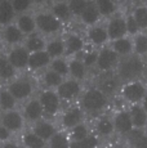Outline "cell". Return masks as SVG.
Wrapping results in <instances>:
<instances>
[{"label":"cell","instance_id":"obj_1","mask_svg":"<svg viewBox=\"0 0 147 148\" xmlns=\"http://www.w3.org/2000/svg\"><path fill=\"white\" fill-rule=\"evenodd\" d=\"M145 63L138 56H131L123 58L117 64V76L125 82L135 81L143 75Z\"/></svg>","mask_w":147,"mask_h":148},{"label":"cell","instance_id":"obj_2","mask_svg":"<svg viewBox=\"0 0 147 148\" xmlns=\"http://www.w3.org/2000/svg\"><path fill=\"white\" fill-rule=\"evenodd\" d=\"M121 97L131 104H141L147 94V88L141 80L125 82L121 86Z\"/></svg>","mask_w":147,"mask_h":148},{"label":"cell","instance_id":"obj_3","mask_svg":"<svg viewBox=\"0 0 147 148\" xmlns=\"http://www.w3.org/2000/svg\"><path fill=\"white\" fill-rule=\"evenodd\" d=\"M107 95L100 88H93L85 92L83 95V107L88 112H97L106 107Z\"/></svg>","mask_w":147,"mask_h":148},{"label":"cell","instance_id":"obj_4","mask_svg":"<svg viewBox=\"0 0 147 148\" xmlns=\"http://www.w3.org/2000/svg\"><path fill=\"white\" fill-rule=\"evenodd\" d=\"M35 22H36V27L40 31H43L44 34H54L61 30L62 26L61 21L58 18H56L53 16V13H48V12L36 14Z\"/></svg>","mask_w":147,"mask_h":148},{"label":"cell","instance_id":"obj_5","mask_svg":"<svg viewBox=\"0 0 147 148\" xmlns=\"http://www.w3.org/2000/svg\"><path fill=\"white\" fill-rule=\"evenodd\" d=\"M106 30H107V34H109V38L111 39L112 41L126 38V35H128L126 21H125V18L121 16L112 17L109 21V23H107Z\"/></svg>","mask_w":147,"mask_h":148},{"label":"cell","instance_id":"obj_6","mask_svg":"<svg viewBox=\"0 0 147 148\" xmlns=\"http://www.w3.org/2000/svg\"><path fill=\"white\" fill-rule=\"evenodd\" d=\"M119 64V56L114 52L112 48H103L98 54V61H97V67L101 71H110L111 68Z\"/></svg>","mask_w":147,"mask_h":148},{"label":"cell","instance_id":"obj_7","mask_svg":"<svg viewBox=\"0 0 147 148\" xmlns=\"http://www.w3.org/2000/svg\"><path fill=\"white\" fill-rule=\"evenodd\" d=\"M40 101L43 110L47 115L53 116L59 110V95L53 90H45L40 94Z\"/></svg>","mask_w":147,"mask_h":148},{"label":"cell","instance_id":"obj_8","mask_svg":"<svg viewBox=\"0 0 147 148\" xmlns=\"http://www.w3.org/2000/svg\"><path fill=\"white\" fill-rule=\"evenodd\" d=\"M8 59L14 68L23 70V68L29 67L30 52L26 49V47H16L8 54Z\"/></svg>","mask_w":147,"mask_h":148},{"label":"cell","instance_id":"obj_9","mask_svg":"<svg viewBox=\"0 0 147 148\" xmlns=\"http://www.w3.org/2000/svg\"><path fill=\"white\" fill-rule=\"evenodd\" d=\"M114 125H115V132H117L119 134L128 135L134 129L131 112L129 111H119L114 117Z\"/></svg>","mask_w":147,"mask_h":148},{"label":"cell","instance_id":"obj_10","mask_svg":"<svg viewBox=\"0 0 147 148\" xmlns=\"http://www.w3.org/2000/svg\"><path fill=\"white\" fill-rule=\"evenodd\" d=\"M32 84L29 80H16L10 82L8 86V90L18 101H23V99L29 98L32 94Z\"/></svg>","mask_w":147,"mask_h":148},{"label":"cell","instance_id":"obj_11","mask_svg":"<svg viewBox=\"0 0 147 148\" xmlns=\"http://www.w3.org/2000/svg\"><path fill=\"white\" fill-rule=\"evenodd\" d=\"M80 84L78 80H66L57 88V94L59 95L61 99H74L79 95L80 93Z\"/></svg>","mask_w":147,"mask_h":148},{"label":"cell","instance_id":"obj_12","mask_svg":"<svg viewBox=\"0 0 147 148\" xmlns=\"http://www.w3.org/2000/svg\"><path fill=\"white\" fill-rule=\"evenodd\" d=\"M1 124L9 132H18L23 126V119H22L21 113L17 111H8L1 117Z\"/></svg>","mask_w":147,"mask_h":148},{"label":"cell","instance_id":"obj_13","mask_svg":"<svg viewBox=\"0 0 147 148\" xmlns=\"http://www.w3.org/2000/svg\"><path fill=\"white\" fill-rule=\"evenodd\" d=\"M134 129H143L147 126V112L142 104H132L129 108Z\"/></svg>","mask_w":147,"mask_h":148},{"label":"cell","instance_id":"obj_14","mask_svg":"<svg viewBox=\"0 0 147 148\" xmlns=\"http://www.w3.org/2000/svg\"><path fill=\"white\" fill-rule=\"evenodd\" d=\"M112 49L119 57H131L132 53H134V47H133V40L129 38H123L119 40L112 41Z\"/></svg>","mask_w":147,"mask_h":148},{"label":"cell","instance_id":"obj_15","mask_svg":"<svg viewBox=\"0 0 147 148\" xmlns=\"http://www.w3.org/2000/svg\"><path fill=\"white\" fill-rule=\"evenodd\" d=\"M43 113L44 110L39 99H32L25 106V117L29 121H39Z\"/></svg>","mask_w":147,"mask_h":148},{"label":"cell","instance_id":"obj_16","mask_svg":"<svg viewBox=\"0 0 147 148\" xmlns=\"http://www.w3.org/2000/svg\"><path fill=\"white\" fill-rule=\"evenodd\" d=\"M50 56L48 54L47 50H41V52L31 53L30 54V61H29V67L31 70H40L43 67H47L50 62Z\"/></svg>","mask_w":147,"mask_h":148},{"label":"cell","instance_id":"obj_17","mask_svg":"<svg viewBox=\"0 0 147 148\" xmlns=\"http://www.w3.org/2000/svg\"><path fill=\"white\" fill-rule=\"evenodd\" d=\"M80 18H81V21L85 25H88V26H93V25L97 23L101 18V13L97 8V4H95V3H88L85 10H84L83 14L80 16Z\"/></svg>","mask_w":147,"mask_h":148},{"label":"cell","instance_id":"obj_18","mask_svg":"<svg viewBox=\"0 0 147 148\" xmlns=\"http://www.w3.org/2000/svg\"><path fill=\"white\" fill-rule=\"evenodd\" d=\"M83 120V112H81L80 108H71V110L66 111L62 117V124L65 127H75L76 125L81 124Z\"/></svg>","mask_w":147,"mask_h":148},{"label":"cell","instance_id":"obj_19","mask_svg":"<svg viewBox=\"0 0 147 148\" xmlns=\"http://www.w3.org/2000/svg\"><path fill=\"white\" fill-rule=\"evenodd\" d=\"M3 38H4L7 44L14 45L23 40V34H22V31L19 30L17 25H9L3 31Z\"/></svg>","mask_w":147,"mask_h":148},{"label":"cell","instance_id":"obj_20","mask_svg":"<svg viewBox=\"0 0 147 148\" xmlns=\"http://www.w3.org/2000/svg\"><path fill=\"white\" fill-rule=\"evenodd\" d=\"M126 136L132 148H147V133L143 129H133Z\"/></svg>","mask_w":147,"mask_h":148},{"label":"cell","instance_id":"obj_21","mask_svg":"<svg viewBox=\"0 0 147 148\" xmlns=\"http://www.w3.org/2000/svg\"><path fill=\"white\" fill-rule=\"evenodd\" d=\"M16 10L13 8V4L10 1H3L0 3V25L3 26H9L10 22L14 18Z\"/></svg>","mask_w":147,"mask_h":148},{"label":"cell","instance_id":"obj_22","mask_svg":"<svg viewBox=\"0 0 147 148\" xmlns=\"http://www.w3.org/2000/svg\"><path fill=\"white\" fill-rule=\"evenodd\" d=\"M34 133L38 136H40L43 140H48L52 139L53 135L56 134V129L50 122L48 121H39L34 127Z\"/></svg>","mask_w":147,"mask_h":148},{"label":"cell","instance_id":"obj_23","mask_svg":"<svg viewBox=\"0 0 147 148\" xmlns=\"http://www.w3.org/2000/svg\"><path fill=\"white\" fill-rule=\"evenodd\" d=\"M119 76H114V75H109L102 79V81L100 82V89L102 90L106 95L112 94V93L116 92V89L119 88Z\"/></svg>","mask_w":147,"mask_h":148},{"label":"cell","instance_id":"obj_24","mask_svg":"<svg viewBox=\"0 0 147 148\" xmlns=\"http://www.w3.org/2000/svg\"><path fill=\"white\" fill-rule=\"evenodd\" d=\"M88 36L90 39V41L95 45H103L104 42L109 40V34L107 30L104 27L97 26V27H92L88 32Z\"/></svg>","mask_w":147,"mask_h":148},{"label":"cell","instance_id":"obj_25","mask_svg":"<svg viewBox=\"0 0 147 148\" xmlns=\"http://www.w3.org/2000/svg\"><path fill=\"white\" fill-rule=\"evenodd\" d=\"M17 26L22 31V34H27V35L32 34L36 28L35 18H32V16H30V14H22L18 18Z\"/></svg>","mask_w":147,"mask_h":148},{"label":"cell","instance_id":"obj_26","mask_svg":"<svg viewBox=\"0 0 147 148\" xmlns=\"http://www.w3.org/2000/svg\"><path fill=\"white\" fill-rule=\"evenodd\" d=\"M133 47H134V54L138 57L147 56V34L141 32L133 39Z\"/></svg>","mask_w":147,"mask_h":148},{"label":"cell","instance_id":"obj_27","mask_svg":"<svg viewBox=\"0 0 147 148\" xmlns=\"http://www.w3.org/2000/svg\"><path fill=\"white\" fill-rule=\"evenodd\" d=\"M95 130L100 135L102 136H109L115 132V125H114V120L109 117H102L97 121L95 124Z\"/></svg>","mask_w":147,"mask_h":148},{"label":"cell","instance_id":"obj_28","mask_svg":"<svg viewBox=\"0 0 147 148\" xmlns=\"http://www.w3.org/2000/svg\"><path fill=\"white\" fill-rule=\"evenodd\" d=\"M132 16L137 21L141 31H147V5L143 4L135 7L132 12Z\"/></svg>","mask_w":147,"mask_h":148},{"label":"cell","instance_id":"obj_29","mask_svg":"<svg viewBox=\"0 0 147 148\" xmlns=\"http://www.w3.org/2000/svg\"><path fill=\"white\" fill-rule=\"evenodd\" d=\"M66 52L69 54H75L84 48V41L79 35H69L66 39Z\"/></svg>","mask_w":147,"mask_h":148},{"label":"cell","instance_id":"obj_30","mask_svg":"<svg viewBox=\"0 0 147 148\" xmlns=\"http://www.w3.org/2000/svg\"><path fill=\"white\" fill-rule=\"evenodd\" d=\"M66 50V44H65L62 40L59 39H56V40H52L47 44V52L50 56V58H56L61 57L62 54Z\"/></svg>","mask_w":147,"mask_h":148},{"label":"cell","instance_id":"obj_31","mask_svg":"<svg viewBox=\"0 0 147 148\" xmlns=\"http://www.w3.org/2000/svg\"><path fill=\"white\" fill-rule=\"evenodd\" d=\"M16 68L12 66L8 57H0V79L3 80H9L14 77Z\"/></svg>","mask_w":147,"mask_h":148},{"label":"cell","instance_id":"obj_32","mask_svg":"<svg viewBox=\"0 0 147 148\" xmlns=\"http://www.w3.org/2000/svg\"><path fill=\"white\" fill-rule=\"evenodd\" d=\"M52 12H53V16L56 18H58L61 22L70 19V17L72 14L71 9H70V5L67 3H57V4H54L52 8Z\"/></svg>","mask_w":147,"mask_h":148},{"label":"cell","instance_id":"obj_33","mask_svg":"<svg viewBox=\"0 0 147 148\" xmlns=\"http://www.w3.org/2000/svg\"><path fill=\"white\" fill-rule=\"evenodd\" d=\"M70 73L75 80H83L85 77L87 67L80 59H74L70 62Z\"/></svg>","mask_w":147,"mask_h":148},{"label":"cell","instance_id":"obj_34","mask_svg":"<svg viewBox=\"0 0 147 148\" xmlns=\"http://www.w3.org/2000/svg\"><path fill=\"white\" fill-rule=\"evenodd\" d=\"M22 140H23V144L26 146V148H44L45 147V140H43L35 133H27V134H25Z\"/></svg>","mask_w":147,"mask_h":148},{"label":"cell","instance_id":"obj_35","mask_svg":"<svg viewBox=\"0 0 147 148\" xmlns=\"http://www.w3.org/2000/svg\"><path fill=\"white\" fill-rule=\"evenodd\" d=\"M16 102H17V99L12 95V93L8 89L0 92V106H1L3 110H5L7 112L13 110L16 107Z\"/></svg>","mask_w":147,"mask_h":148},{"label":"cell","instance_id":"obj_36","mask_svg":"<svg viewBox=\"0 0 147 148\" xmlns=\"http://www.w3.org/2000/svg\"><path fill=\"white\" fill-rule=\"evenodd\" d=\"M95 4H97V8H98V10H100L101 16H103V17L112 16L117 9L116 4H115L114 1H111V0H100V1H97Z\"/></svg>","mask_w":147,"mask_h":148},{"label":"cell","instance_id":"obj_37","mask_svg":"<svg viewBox=\"0 0 147 148\" xmlns=\"http://www.w3.org/2000/svg\"><path fill=\"white\" fill-rule=\"evenodd\" d=\"M44 48H45V41L38 35L31 36L29 40L26 41V49L31 53L41 52V50H44Z\"/></svg>","mask_w":147,"mask_h":148},{"label":"cell","instance_id":"obj_38","mask_svg":"<svg viewBox=\"0 0 147 148\" xmlns=\"http://www.w3.org/2000/svg\"><path fill=\"white\" fill-rule=\"evenodd\" d=\"M98 138L95 135H89L85 139L79 142H71L70 148H97L98 147Z\"/></svg>","mask_w":147,"mask_h":148},{"label":"cell","instance_id":"obj_39","mask_svg":"<svg viewBox=\"0 0 147 148\" xmlns=\"http://www.w3.org/2000/svg\"><path fill=\"white\" fill-rule=\"evenodd\" d=\"M43 80L45 82V85L49 88H58L59 85L63 82L62 81V76L58 75L57 72H54V71H52V70L47 71V72L44 73Z\"/></svg>","mask_w":147,"mask_h":148},{"label":"cell","instance_id":"obj_40","mask_svg":"<svg viewBox=\"0 0 147 148\" xmlns=\"http://www.w3.org/2000/svg\"><path fill=\"white\" fill-rule=\"evenodd\" d=\"M50 70L57 72L58 75H61L62 77L66 75H69L70 72V64H67V62L62 58H57L54 61H52L50 63Z\"/></svg>","mask_w":147,"mask_h":148},{"label":"cell","instance_id":"obj_41","mask_svg":"<svg viewBox=\"0 0 147 148\" xmlns=\"http://www.w3.org/2000/svg\"><path fill=\"white\" fill-rule=\"evenodd\" d=\"M70 140L65 134L57 133L49 140V148H70Z\"/></svg>","mask_w":147,"mask_h":148},{"label":"cell","instance_id":"obj_42","mask_svg":"<svg viewBox=\"0 0 147 148\" xmlns=\"http://www.w3.org/2000/svg\"><path fill=\"white\" fill-rule=\"evenodd\" d=\"M87 136H89L88 134V127L81 122V124L76 125L75 127H72L71 130V138H72V142H79V140H83L85 139Z\"/></svg>","mask_w":147,"mask_h":148},{"label":"cell","instance_id":"obj_43","mask_svg":"<svg viewBox=\"0 0 147 148\" xmlns=\"http://www.w3.org/2000/svg\"><path fill=\"white\" fill-rule=\"evenodd\" d=\"M125 21H126V30H128V35L137 36L138 34H141V28H139V26H138V23H137V21L134 19V17H133L132 14L126 16Z\"/></svg>","mask_w":147,"mask_h":148},{"label":"cell","instance_id":"obj_44","mask_svg":"<svg viewBox=\"0 0 147 148\" xmlns=\"http://www.w3.org/2000/svg\"><path fill=\"white\" fill-rule=\"evenodd\" d=\"M70 9H71V13L75 14V16H81L83 12L85 10L87 5H88V1H84V0H72V1L69 3Z\"/></svg>","mask_w":147,"mask_h":148},{"label":"cell","instance_id":"obj_45","mask_svg":"<svg viewBox=\"0 0 147 148\" xmlns=\"http://www.w3.org/2000/svg\"><path fill=\"white\" fill-rule=\"evenodd\" d=\"M12 4L16 13H23L31 7V1L29 0H14V1H12Z\"/></svg>","mask_w":147,"mask_h":148},{"label":"cell","instance_id":"obj_46","mask_svg":"<svg viewBox=\"0 0 147 148\" xmlns=\"http://www.w3.org/2000/svg\"><path fill=\"white\" fill-rule=\"evenodd\" d=\"M98 54L100 53H97V52H88L85 56H84L83 63L85 64V67H92L93 64H97Z\"/></svg>","mask_w":147,"mask_h":148},{"label":"cell","instance_id":"obj_47","mask_svg":"<svg viewBox=\"0 0 147 148\" xmlns=\"http://www.w3.org/2000/svg\"><path fill=\"white\" fill-rule=\"evenodd\" d=\"M10 136V132L4 126V125H0V140H8Z\"/></svg>","mask_w":147,"mask_h":148},{"label":"cell","instance_id":"obj_48","mask_svg":"<svg viewBox=\"0 0 147 148\" xmlns=\"http://www.w3.org/2000/svg\"><path fill=\"white\" fill-rule=\"evenodd\" d=\"M1 148H19V147L17 146L16 143H12V142H8V143H5Z\"/></svg>","mask_w":147,"mask_h":148},{"label":"cell","instance_id":"obj_49","mask_svg":"<svg viewBox=\"0 0 147 148\" xmlns=\"http://www.w3.org/2000/svg\"><path fill=\"white\" fill-rule=\"evenodd\" d=\"M143 106V108H145L146 110V112H147V94H146V97H145V99H143V102L142 103H141Z\"/></svg>","mask_w":147,"mask_h":148},{"label":"cell","instance_id":"obj_50","mask_svg":"<svg viewBox=\"0 0 147 148\" xmlns=\"http://www.w3.org/2000/svg\"><path fill=\"white\" fill-rule=\"evenodd\" d=\"M1 110H3V108H1V106H0V112H1Z\"/></svg>","mask_w":147,"mask_h":148},{"label":"cell","instance_id":"obj_51","mask_svg":"<svg viewBox=\"0 0 147 148\" xmlns=\"http://www.w3.org/2000/svg\"><path fill=\"white\" fill-rule=\"evenodd\" d=\"M146 5H147V3H146Z\"/></svg>","mask_w":147,"mask_h":148},{"label":"cell","instance_id":"obj_52","mask_svg":"<svg viewBox=\"0 0 147 148\" xmlns=\"http://www.w3.org/2000/svg\"><path fill=\"white\" fill-rule=\"evenodd\" d=\"M146 34H147V31H146Z\"/></svg>","mask_w":147,"mask_h":148}]
</instances>
